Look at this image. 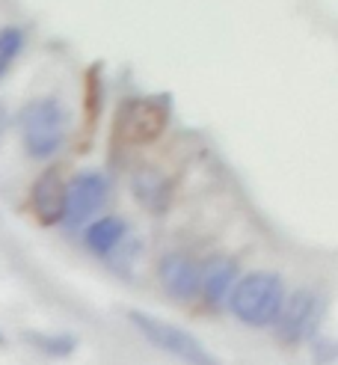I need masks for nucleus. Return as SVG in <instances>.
Listing matches in <instances>:
<instances>
[{"instance_id": "nucleus-9", "label": "nucleus", "mask_w": 338, "mask_h": 365, "mask_svg": "<svg viewBox=\"0 0 338 365\" xmlns=\"http://www.w3.org/2000/svg\"><path fill=\"white\" fill-rule=\"evenodd\" d=\"M164 122H167V116H164V110H157L154 101H137L128 107V113H125V131H128L131 140H152L160 134Z\"/></svg>"}, {"instance_id": "nucleus-6", "label": "nucleus", "mask_w": 338, "mask_h": 365, "mask_svg": "<svg viewBox=\"0 0 338 365\" xmlns=\"http://www.w3.org/2000/svg\"><path fill=\"white\" fill-rule=\"evenodd\" d=\"M160 285L175 300H193L202 291V267L187 255H167L160 262Z\"/></svg>"}, {"instance_id": "nucleus-5", "label": "nucleus", "mask_w": 338, "mask_h": 365, "mask_svg": "<svg viewBox=\"0 0 338 365\" xmlns=\"http://www.w3.org/2000/svg\"><path fill=\"white\" fill-rule=\"evenodd\" d=\"M320 318H324L320 297L309 288H300L282 306V312L276 318V336L288 344H300L317 330Z\"/></svg>"}, {"instance_id": "nucleus-14", "label": "nucleus", "mask_w": 338, "mask_h": 365, "mask_svg": "<svg viewBox=\"0 0 338 365\" xmlns=\"http://www.w3.org/2000/svg\"><path fill=\"white\" fill-rule=\"evenodd\" d=\"M4 128H6V113H4V107H0V134H4Z\"/></svg>"}, {"instance_id": "nucleus-7", "label": "nucleus", "mask_w": 338, "mask_h": 365, "mask_svg": "<svg viewBox=\"0 0 338 365\" xmlns=\"http://www.w3.org/2000/svg\"><path fill=\"white\" fill-rule=\"evenodd\" d=\"M65 185L63 175L57 170H48L36 178V187H33V211L42 223H60L63 214H65Z\"/></svg>"}, {"instance_id": "nucleus-12", "label": "nucleus", "mask_w": 338, "mask_h": 365, "mask_svg": "<svg viewBox=\"0 0 338 365\" xmlns=\"http://www.w3.org/2000/svg\"><path fill=\"white\" fill-rule=\"evenodd\" d=\"M36 351L42 354H51V356H68L71 351H75V339L68 336H42V333H27L24 336Z\"/></svg>"}, {"instance_id": "nucleus-3", "label": "nucleus", "mask_w": 338, "mask_h": 365, "mask_svg": "<svg viewBox=\"0 0 338 365\" xmlns=\"http://www.w3.org/2000/svg\"><path fill=\"white\" fill-rule=\"evenodd\" d=\"M107 196H110V181L101 173H93V170L78 173L65 185V214H63L65 226L80 229L83 223H89L104 208Z\"/></svg>"}, {"instance_id": "nucleus-11", "label": "nucleus", "mask_w": 338, "mask_h": 365, "mask_svg": "<svg viewBox=\"0 0 338 365\" xmlns=\"http://www.w3.org/2000/svg\"><path fill=\"white\" fill-rule=\"evenodd\" d=\"M21 48H24L21 30H15V27H4V30H0V78L9 71V66L15 63L18 53H21Z\"/></svg>"}, {"instance_id": "nucleus-2", "label": "nucleus", "mask_w": 338, "mask_h": 365, "mask_svg": "<svg viewBox=\"0 0 338 365\" xmlns=\"http://www.w3.org/2000/svg\"><path fill=\"white\" fill-rule=\"evenodd\" d=\"M228 306L235 318L249 327L276 324L285 306V285L276 273H249V277L238 279L228 297Z\"/></svg>"}, {"instance_id": "nucleus-15", "label": "nucleus", "mask_w": 338, "mask_h": 365, "mask_svg": "<svg viewBox=\"0 0 338 365\" xmlns=\"http://www.w3.org/2000/svg\"><path fill=\"white\" fill-rule=\"evenodd\" d=\"M0 341H4V336H0Z\"/></svg>"}, {"instance_id": "nucleus-13", "label": "nucleus", "mask_w": 338, "mask_h": 365, "mask_svg": "<svg viewBox=\"0 0 338 365\" xmlns=\"http://www.w3.org/2000/svg\"><path fill=\"white\" fill-rule=\"evenodd\" d=\"M134 193H137V199H142V202H146L149 208H154V199H152V193H157L160 199H167V185H164V181H160L154 173H142V175H137L134 178Z\"/></svg>"}, {"instance_id": "nucleus-8", "label": "nucleus", "mask_w": 338, "mask_h": 365, "mask_svg": "<svg viewBox=\"0 0 338 365\" xmlns=\"http://www.w3.org/2000/svg\"><path fill=\"white\" fill-rule=\"evenodd\" d=\"M235 285H238V264L235 262L211 259L208 264H202V291L199 294L211 306H220L223 300H228Z\"/></svg>"}, {"instance_id": "nucleus-10", "label": "nucleus", "mask_w": 338, "mask_h": 365, "mask_svg": "<svg viewBox=\"0 0 338 365\" xmlns=\"http://www.w3.org/2000/svg\"><path fill=\"white\" fill-rule=\"evenodd\" d=\"M125 235H128V226L122 217H101L86 229V247L95 255H110L113 250H119Z\"/></svg>"}, {"instance_id": "nucleus-1", "label": "nucleus", "mask_w": 338, "mask_h": 365, "mask_svg": "<svg viewBox=\"0 0 338 365\" xmlns=\"http://www.w3.org/2000/svg\"><path fill=\"white\" fill-rule=\"evenodd\" d=\"M68 131V113L57 98H33L21 110V140L30 158L48 160L53 158Z\"/></svg>"}, {"instance_id": "nucleus-4", "label": "nucleus", "mask_w": 338, "mask_h": 365, "mask_svg": "<svg viewBox=\"0 0 338 365\" xmlns=\"http://www.w3.org/2000/svg\"><path fill=\"white\" fill-rule=\"evenodd\" d=\"M128 318H131V324L137 327V330L164 354H172V356L187 359V362H211V356L205 354L202 344L196 341L187 330H181V327L167 324L160 318H152L146 312H131Z\"/></svg>"}]
</instances>
